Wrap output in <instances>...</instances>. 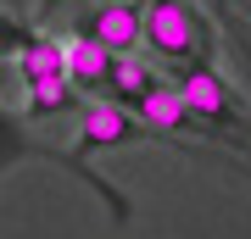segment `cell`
I'll list each match as a JSON object with an SVG mask.
<instances>
[{
	"label": "cell",
	"instance_id": "cell-3",
	"mask_svg": "<svg viewBox=\"0 0 251 239\" xmlns=\"http://www.w3.org/2000/svg\"><path fill=\"white\" fill-rule=\"evenodd\" d=\"M84 34L100 39L112 56H134L145 44V0H106V6H95Z\"/></svg>",
	"mask_w": 251,
	"mask_h": 239
},
{
	"label": "cell",
	"instance_id": "cell-9",
	"mask_svg": "<svg viewBox=\"0 0 251 239\" xmlns=\"http://www.w3.org/2000/svg\"><path fill=\"white\" fill-rule=\"evenodd\" d=\"M78 95H73V78H50V84H28V111L50 117V111H73Z\"/></svg>",
	"mask_w": 251,
	"mask_h": 239
},
{
	"label": "cell",
	"instance_id": "cell-6",
	"mask_svg": "<svg viewBox=\"0 0 251 239\" xmlns=\"http://www.w3.org/2000/svg\"><path fill=\"white\" fill-rule=\"evenodd\" d=\"M134 111H140L156 133H179V128H190V117H196V111H190V100H184V89H168V84H156Z\"/></svg>",
	"mask_w": 251,
	"mask_h": 239
},
{
	"label": "cell",
	"instance_id": "cell-2",
	"mask_svg": "<svg viewBox=\"0 0 251 239\" xmlns=\"http://www.w3.org/2000/svg\"><path fill=\"white\" fill-rule=\"evenodd\" d=\"M145 44H151L162 62H196L206 50L201 17L184 0H145Z\"/></svg>",
	"mask_w": 251,
	"mask_h": 239
},
{
	"label": "cell",
	"instance_id": "cell-1",
	"mask_svg": "<svg viewBox=\"0 0 251 239\" xmlns=\"http://www.w3.org/2000/svg\"><path fill=\"white\" fill-rule=\"evenodd\" d=\"M151 133H156V128L145 123L140 111H128L123 100H90V106H84V117H78V151H73V167L84 173V156H90V151H123V145H140V139H151ZM84 184H95L100 195L112 200V212H117V217L128 212V206L106 189V178L84 173Z\"/></svg>",
	"mask_w": 251,
	"mask_h": 239
},
{
	"label": "cell",
	"instance_id": "cell-7",
	"mask_svg": "<svg viewBox=\"0 0 251 239\" xmlns=\"http://www.w3.org/2000/svg\"><path fill=\"white\" fill-rule=\"evenodd\" d=\"M17 72L23 84H50V78H67V39H28L23 56H17Z\"/></svg>",
	"mask_w": 251,
	"mask_h": 239
},
{
	"label": "cell",
	"instance_id": "cell-8",
	"mask_svg": "<svg viewBox=\"0 0 251 239\" xmlns=\"http://www.w3.org/2000/svg\"><path fill=\"white\" fill-rule=\"evenodd\" d=\"M151 89H156V78H151V72H145V67L134 62V56H117V67H112V84H106V95H112V100H123V106L134 111L140 100L151 95Z\"/></svg>",
	"mask_w": 251,
	"mask_h": 239
},
{
	"label": "cell",
	"instance_id": "cell-4",
	"mask_svg": "<svg viewBox=\"0 0 251 239\" xmlns=\"http://www.w3.org/2000/svg\"><path fill=\"white\" fill-rule=\"evenodd\" d=\"M179 89H184L190 111H196L201 123H240V100H234V89L218 78L212 67H190Z\"/></svg>",
	"mask_w": 251,
	"mask_h": 239
},
{
	"label": "cell",
	"instance_id": "cell-5",
	"mask_svg": "<svg viewBox=\"0 0 251 239\" xmlns=\"http://www.w3.org/2000/svg\"><path fill=\"white\" fill-rule=\"evenodd\" d=\"M112 67H117V56L100 39H90V34H73L67 39V78H73V89L100 95V89L112 84Z\"/></svg>",
	"mask_w": 251,
	"mask_h": 239
}]
</instances>
